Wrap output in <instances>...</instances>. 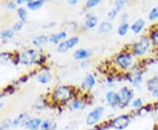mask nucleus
Instances as JSON below:
<instances>
[{
	"instance_id": "nucleus-18",
	"label": "nucleus",
	"mask_w": 158,
	"mask_h": 130,
	"mask_svg": "<svg viewBox=\"0 0 158 130\" xmlns=\"http://www.w3.org/2000/svg\"><path fill=\"white\" fill-rule=\"evenodd\" d=\"M56 123L53 120H46L42 121L40 126V130H56Z\"/></svg>"
},
{
	"instance_id": "nucleus-10",
	"label": "nucleus",
	"mask_w": 158,
	"mask_h": 130,
	"mask_svg": "<svg viewBox=\"0 0 158 130\" xmlns=\"http://www.w3.org/2000/svg\"><path fill=\"white\" fill-rule=\"evenodd\" d=\"M90 56H91V51L90 49H85V48H79L77 50L75 51V53H74V58L76 60L85 61Z\"/></svg>"
},
{
	"instance_id": "nucleus-37",
	"label": "nucleus",
	"mask_w": 158,
	"mask_h": 130,
	"mask_svg": "<svg viewBox=\"0 0 158 130\" xmlns=\"http://www.w3.org/2000/svg\"><path fill=\"white\" fill-rule=\"evenodd\" d=\"M23 3H24V0H17V2H16V4L18 5H21Z\"/></svg>"
},
{
	"instance_id": "nucleus-39",
	"label": "nucleus",
	"mask_w": 158,
	"mask_h": 130,
	"mask_svg": "<svg viewBox=\"0 0 158 130\" xmlns=\"http://www.w3.org/2000/svg\"><path fill=\"white\" fill-rule=\"evenodd\" d=\"M0 130H4V128L3 127H0Z\"/></svg>"
},
{
	"instance_id": "nucleus-9",
	"label": "nucleus",
	"mask_w": 158,
	"mask_h": 130,
	"mask_svg": "<svg viewBox=\"0 0 158 130\" xmlns=\"http://www.w3.org/2000/svg\"><path fill=\"white\" fill-rule=\"evenodd\" d=\"M147 89L153 96L158 99V76L153 77L147 81Z\"/></svg>"
},
{
	"instance_id": "nucleus-21",
	"label": "nucleus",
	"mask_w": 158,
	"mask_h": 130,
	"mask_svg": "<svg viewBox=\"0 0 158 130\" xmlns=\"http://www.w3.org/2000/svg\"><path fill=\"white\" fill-rule=\"evenodd\" d=\"M48 41V38L46 35H40V36L35 37L33 40V44L36 47H39L40 45L46 44Z\"/></svg>"
},
{
	"instance_id": "nucleus-20",
	"label": "nucleus",
	"mask_w": 158,
	"mask_h": 130,
	"mask_svg": "<svg viewBox=\"0 0 158 130\" xmlns=\"http://www.w3.org/2000/svg\"><path fill=\"white\" fill-rule=\"evenodd\" d=\"M130 26L128 22H121V24L118 26V34L119 36H124L127 34V32L129 31Z\"/></svg>"
},
{
	"instance_id": "nucleus-30",
	"label": "nucleus",
	"mask_w": 158,
	"mask_h": 130,
	"mask_svg": "<svg viewBox=\"0 0 158 130\" xmlns=\"http://www.w3.org/2000/svg\"><path fill=\"white\" fill-rule=\"evenodd\" d=\"M118 11L114 8V9H112V10H110V11H108L107 13V17L109 19H111V20H113L115 18L117 17V15H118Z\"/></svg>"
},
{
	"instance_id": "nucleus-15",
	"label": "nucleus",
	"mask_w": 158,
	"mask_h": 130,
	"mask_svg": "<svg viewBox=\"0 0 158 130\" xmlns=\"http://www.w3.org/2000/svg\"><path fill=\"white\" fill-rule=\"evenodd\" d=\"M98 22V19L96 15H94L93 13H88L85 17V25L87 28L91 29L94 28L97 26V24Z\"/></svg>"
},
{
	"instance_id": "nucleus-5",
	"label": "nucleus",
	"mask_w": 158,
	"mask_h": 130,
	"mask_svg": "<svg viewBox=\"0 0 158 130\" xmlns=\"http://www.w3.org/2000/svg\"><path fill=\"white\" fill-rule=\"evenodd\" d=\"M37 52L34 49H28L23 52L19 57V62H21L24 65H30L37 61Z\"/></svg>"
},
{
	"instance_id": "nucleus-27",
	"label": "nucleus",
	"mask_w": 158,
	"mask_h": 130,
	"mask_svg": "<svg viewBox=\"0 0 158 130\" xmlns=\"http://www.w3.org/2000/svg\"><path fill=\"white\" fill-rule=\"evenodd\" d=\"M25 117H26V115H25L24 113H21L20 115L18 116L16 119H14L12 120L11 125H12L13 127H17V126H19L22 121H26V120H24V118H25Z\"/></svg>"
},
{
	"instance_id": "nucleus-4",
	"label": "nucleus",
	"mask_w": 158,
	"mask_h": 130,
	"mask_svg": "<svg viewBox=\"0 0 158 130\" xmlns=\"http://www.w3.org/2000/svg\"><path fill=\"white\" fill-rule=\"evenodd\" d=\"M105 113V107H98L93 109L86 117V124L88 126H94L101 120L103 114Z\"/></svg>"
},
{
	"instance_id": "nucleus-14",
	"label": "nucleus",
	"mask_w": 158,
	"mask_h": 130,
	"mask_svg": "<svg viewBox=\"0 0 158 130\" xmlns=\"http://www.w3.org/2000/svg\"><path fill=\"white\" fill-rule=\"evenodd\" d=\"M42 124V120L40 118L28 119L25 121V126L30 130H37Z\"/></svg>"
},
{
	"instance_id": "nucleus-36",
	"label": "nucleus",
	"mask_w": 158,
	"mask_h": 130,
	"mask_svg": "<svg viewBox=\"0 0 158 130\" xmlns=\"http://www.w3.org/2000/svg\"><path fill=\"white\" fill-rule=\"evenodd\" d=\"M68 3L69 5H76L77 3V0H69V1H68Z\"/></svg>"
},
{
	"instance_id": "nucleus-31",
	"label": "nucleus",
	"mask_w": 158,
	"mask_h": 130,
	"mask_svg": "<svg viewBox=\"0 0 158 130\" xmlns=\"http://www.w3.org/2000/svg\"><path fill=\"white\" fill-rule=\"evenodd\" d=\"M127 4V1H124V0H118V1H116L115 2V9L117 11H120L124 6Z\"/></svg>"
},
{
	"instance_id": "nucleus-11",
	"label": "nucleus",
	"mask_w": 158,
	"mask_h": 130,
	"mask_svg": "<svg viewBox=\"0 0 158 130\" xmlns=\"http://www.w3.org/2000/svg\"><path fill=\"white\" fill-rule=\"evenodd\" d=\"M96 85V79L92 74L88 73L85 76V80L82 84V86L86 90H91Z\"/></svg>"
},
{
	"instance_id": "nucleus-34",
	"label": "nucleus",
	"mask_w": 158,
	"mask_h": 130,
	"mask_svg": "<svg viewBox=\"0 0 158 130\" xmlns=\"http://www.w3.org/2000/svg\"><path fill=\"white\" fill-rule=\"evenodd\" d=\"M23 27V21H19V22L15 23L13 27H12V30L13 31H19L20 29L22 28Z\"/></svg>"
},
{
	"instance_id": "nucleus-16",
	"label": "nucleus",
	"mask_w": 158,
	"mask_h": 130,
	"mask_svg": "<svg viewBox=\"0 0 158 130\" xmlns=\"http://www.w3.org/2000/svg\"><path fill=\"white\" fill-rule=\"evenodd\" d=\"M142 80H143V78H142V72L139 71V70L129 78L131 84L134 85V86H136V87L141 85V84L142 83Z\"/></svg>"
},
{
	"instance_id": "nucleus-28",
	"label": "nucleus",
	"mask_w": 158,
	"mask_h": 130,
	"mask_svg": "<svg viewBox=\"0 0 158 130\" xmlns=\"http://www.w3.org/2000/svg\"><path fill=\"white\" fill-rule=\"evenodd\" d=\"M12 35H13V30H11V29L5 30L0 34L1 38H3V39H10L12 37Z\"/></svg>"
},
{
	"instance_id": "nucleus-41",
	"label": "nucleus",
	"mask_w": 158,
	"mask_h": 130,
	"mask_svg": "<svg viewBox=\"0 0 158 130\" xmlns=\"http://www.w3.org/2000/svg\"><path fill=\"white\" fill-rule=\"evenodd\" d=\"M157 6H158V3H157Z\"/></svg>"
},
{
	"instance_id": "nucleus-2",
	"label": "nucleus",
	"mask_w": 158,
	"mask_h": 130,
	"mask_svg": "<svg viewBox=\"0 0 158 130\" xmlns=\"http://www.w3.org/2000/svg\"><path fill=\"white\" fill-rule=\"evenodd\" d=\"M151 44L152 42H151L150 38H148L147 36H143L133 45V52L136 56H139V57L143 56L150 48Z\"/></svg>"
},
{
	"instance_id": "nucleus-38",
	"label": "nucleus",
	"mask_w": 158,
	"mask_h": 130,
	"mask_svg": "<svg viewBox=\"0 0 158 130\" xmlns=\"http://www.w3.org/2000/svg\"><path fill=\"white\" fill-rule=\"evenodd\" d=\"M88 130H101L100 128H90V129Z\"/></svg>"
},
{
	"instance_id": "nucleus-7",
	"label": "nucleus",
	"mask_w": 158,
	"mask_h": 130,
	"mask_svg": "<svg viewBox=\"0 0 158 130\" xmlns=\"http://www.w3.org/2000/svg\"><path fill=\"white\" fill-rule=\"evenodd\" d=\"M130 121V118L127 115H119L113 120L112 127L115 129L123 130L129 126Z\"/></svg>"
},
{
	"instance_id": "nucleus-33",
	"label": "nucleus",
	"mask_w": 158,
	"mask_h": 130,
	"mask_svg": "<svg viewBox=\"0 0 158 130\" xmlns=\"http://www.w3.org/2000/svg\"><path fill=\"white\" fill-rule=\"evenodd\" d=\"M18 14H19V19L24 21L26 19H27V11L24 9V8H19V10H18Z\"/></svg>"
},
{
	"instance_id": "nucleus-19",
	"label": "nucleus",
	"mask_w": 158,
	"mask_h": 130,
	"mask_svg": "<svg viewBox=\"0 0 158 130\" xmlns=\"http://www.w3.org/2000/svg\"><path fill=\"white\" fill-rule=\"evenodd\" d=\"M44 3H45L44 0H36V1L29 0L27 3V6L30 10H38L44 5Z\"/></svg>"
},
{
	"instance_id": "nucleus-29",
	"label": "nucleus",
	"mask_w": 158,
	"mask_h": 130,
	"mask_svg": "<svg viewBox=\"0 0 158 130\" xmlns=\"http://www.w3.org/2000/svg\"><path fill=\"white\" fill-rule=\"evenodd\" d=\"M100 3H101L100 0H88V1L86 2V4H85V6H86V8L90 9V8H92V7H94V6H98Z\"/></svg>"
},
{
	"instance_id": "nucleus-8",
	"label": "nucleus",
	"mask_w": 158,
	"mask_h": 130,
	"mask_svg": "<svg viewBox=\"0 0 158 130\" xmlns=\"http://www.w3.org/2000/svg\"><path fill=\"white\" fill-rule=\"evenodd\" d=\"M106 99L108 105L111 106L112 107H121V100H120L118 93H117V92H115L113 90L108 91L106 95Z\"/></svg>"
},
{
	"instance_id": "nucleus-6",
	"label": "nucleus",
	"mask_w": 158,
	"mask_h": 130,
	"mask_svg": "<svg viewBox=\"0 0 158 130\" xmlns=\"http://www.w3.org/2000/svg\"><path fill=\"white\" fill-rule=\"evenodd\" d=\"M118 93L120 98V100H121V107L128 106L134 98V91L127 86L122 87Z\"/></svg>"
},
{
	"instance_id": "nucleus-22",
	"label": "nucleus",
	"mask_w": 158,
	"mask_h": 130,
	"mask_svg": "<svg viewBox=\"0 0 158 130\" xmlns=\"http://www.w3.org/2000/svg\"><path fill=\"white\" fill-rule=\"evenodd\" d=\"M51 78H52V76L51 74L48 72V71H46V72H43L40 75H39L38 77V81L41 84H48L50 82Z\"/></svg>"
},
{
	"instance_id": "nucleus-32",
	"label": "nucleus",
	"mask_w": 158,
	"mask_h": 130,
	"mask_svg": "<svg viewBox=\"0 0 158 130\" xmlns=\"http://www.w3.org/2000/svg\"><path fill=\"white\" fill-rule=\"evenodd\" d=\"M143 105V102L141 100V99H135L132 102V106L135 108H141Z\"/></svg>"
},
{
	"instance_id": "nucleus-25",
	"label": "nucleus",
	"mask_w": 158,
	"mask_h": 130,
	"mask_svg": "<svg viewBox=\"0 0 158 130\" xmlns=\"http://www.w3.org/2000/svg\"><path fill=\"white\" fill-rule=\"evenodd\" d=\"M158 19V6H156V7H154L152 10L150 11L149 14H148V19L151 20V21H154L156 19Z\"/></svg>"
},
{
	"instance_id": "nucleus-23",
	"label": "nucleus",
	"mask_w": 158,
	"mask_h": 130,
	"mask_svg": "<svg viewBox=\"0 0 158 130\" xmlns=\"http://www.w3.org/2000/svg\"><path fill=\"white\" fill-rule=\"evenodd\" d=\"M79 42V38L77 36H73V37H70L69 39L65 40V43H66V46H67V48H68V49H71V48H73L74 47H76V46L78 44Z\"/></svg>"
},
{
	"instance_id": "nucleus-12",
	"label": "nucleus",
	"mask_w": 158,
	"mask_h": 130,
	"mask_svg": "<svg viewBox=\"0 0 158 130\" xmlns=\"http://www.w3.org/2000/svg\"><path fill=\"white\" fill-rule=\"evenodd\" d=\"M67 38V33L65 31H61V32H58L56 34H52L48 37V40L54 43V44H60L61 40H64Z\"/></svg>"
},
{
	"instance_id": "nucleus-1",
	"label": "nucleus",
	"mask_w": 158,
	"mask_h": 130,
	"mask_svg": "<svg viewBox=\"0 0 158 130\" xmlns=\"http://www.w3.org/2000/svg\"><path fill=\"white\" fill-rule=\"evenodd\" d=\"M53 96L56 101L60 102V103H64V102L69 101L72 99L73 90L69 86L61 85L55 90Z\"/></svg>"
},
{
	"instance_id": "nucleus-3",
	"label": "nucleus",
	"mask_w": 158,
	"mask_h": 130,
	"mask_svg": "<svg viewBox=\"0 0 158 130\" xmlns=\"http://www.w3.org/2000/svg\"><path fill=\"white\" fill-rule=\"evenodd\" d=\"M134 58L129 53H121L115 57V62L122 69H127L133 65Z\"/></svg>"
},
{
	"instance_id": "nucleus-24",
	"label": "nucleus",
	"mask_w": 158,
	"mask_h": 130,
	"mask_svg": "<svg viewBox=\"0 0 158 130\" xmlns=\"http://www.w3.org/2000/svg\"><path fill=\"white\" fill-rule=\"evenodd\" d=\"M84 103L82 100L80 99H74L71 101L70 105H69V109L72 110V111H75V110H78V109H81L84 107Z\"/></svg>"
},
{
	"instance_id": "nucleus-17",
	"label": "nucleus",
	"mask_w": 158,
	"mask_h": 130,
	"mask_svg": "<svg viewBox=\"0 0 158 130\" xmlns=\"http://www.w3.org/2000/svg\"><path fill=\"white\" fill-rule=\"evenodd\" d=\"M113 28V25L110 21H104L98 27V33L99 34H106L109 33Z\"/></svg>"
},
{
	"instance_id": "nucleus-13",
	"label": "nucleus",
	"mask_w": 158,
	"mask_h": 130,
	"mask_svg": "<svg viewBox=\"0 0 158 130\" xmlns=\"http://www.w3.org/2000/svg\"><path fill=\"white\" fill-rule=\"evenodd\" d=\"M146 26V21L143 19H138L135 22H134L131 26H130V29L135 33V34H138L141 33L143 30V28Z\"/></svg>"
},
{
	"instance_id": "nucleus-35",
	"label": "nucleus",
	"mask_w": 158,
	"mask_h": 130,
	"mask_svg": "<svg viewBox=\"0 0 158 130\" xmlns=\"http://www.w3.org/2000/svg\"><path fill=\"white\" fill-rule=\"evenodd\" d=\"M15 7H16V4L13 3V2H9V3L7 4V8H8V9H14Z\"/></svg>"
},
{
	"instance_id": "nucleus-40",
	"label": "nucleus",
	"mask_w": 158,
	"mask_h": 130,
	"mask_svg": "<svg viewBox=\"0 0 158 130\" xmlns=\"http://www.w3.org/2000/svg\"><path fill=\"white\" fill-rule=\"evenodd\" d=\"M1 108H2V104L0 103V109H1Z\"/></svg>"
},
{
	"instance_id": "nucleus-26",
	"label": "nucleus",
	"mask_w": 158,
	"mask_h": 130,
	"mask_svg": "<svg viewBox=\"0 0 158 130\" xmlns=\"http://www.w3.org/2000/svg\"><path fill=\"white\" fill-rule=\"evenodd\" d=\"M150 40L154 45L158 48V29L154 30L151 34H150Z\"/></svg>"
}]
</instances>
